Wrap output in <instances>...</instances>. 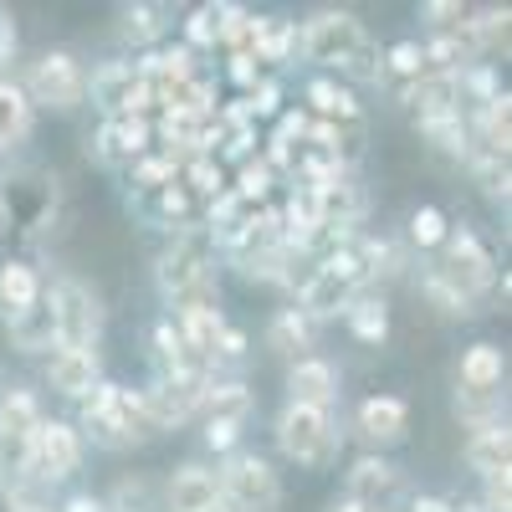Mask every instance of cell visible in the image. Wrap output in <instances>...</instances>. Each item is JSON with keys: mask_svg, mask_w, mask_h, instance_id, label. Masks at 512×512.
<instances>
[{"mask_svg": "<svg viewBox=\"0 0 512 512\" xmlns=\"http://www.w3.org/2000/svg\"><path fill=\"white\" fill-rule=\"evenodd\" d=\"M82 431L108 451H123V446H139V441L159 436L149 410H144V395L123 390V384H108V379H98L93 390L82 395Z\"/></svg>", "mask_w": 512, "mask_h": 512, "instance_id": "1", "label": "cell"}, {"mask_svg": "<svg viewBox=\"0 0 512 512\" xmlns=\"http://www.w3.org/2000/svg\"><path fill=\"white\" fill-rule=\"evenodd\" d=\"M210 262H216V236H210L205 226H180L175 241L164 246L159 256V292L169 297V303H180V297L210 277Z\"/></svg>", "mask_w": 512, "mask_h": 512, "instance_id": "2", "label": "cell"}, {"mask_svg": "<svg viewBox=\"0 0 512 512\" xmlns=\"http://www.w3.org/2000/svg\"><path fill=\"white\" fill-rule=\"evenodd\" d=\"M277 446L282 456H292L297 466H328L338 451V425L333 410H313V405H287L277 420Z\"/></svg>", "mask_w": 512, "mask_h": 512, "instance_id": "3", "label": "cell"}, {"mask_svg": "<svg viewBox=\"0 0 512 512\" xmlns=\"http://www.w3.org/2000/svg\"><path fill=\"white\" fill-rule=\"evenodd\" d=\"M221 502L231 512H272L282 502V482L277 472L262 461V456H251V451H236L226 466H221Z\"/></svg>", "mask_w": 512, "mask_h": 512, "instance_id": "4", "label": "cell"}, {"mask_svg": "<svg viewBox=\"0 0 512 512\" xmlns=\"http://www.w3.org/2000/svg\"><path fill=\"white\" fill-rule=\"evenodd\" d=\"M52 308H57V349H93L98 344V328H103V303L88 282L62 277L52 292Z\"/></svg>", "mask_w": 512, "mask_h": 512, "instance_id": "5", "label": "cell"}, {"mask_svg": "<svg viewBox=\"0 0 512 512\" xmlns=\"http://www.w3.org/2000/svg\"><path fill=\"white\" fill-rule=\"evenodd\" d=\"M431 272H441L461 297H472V303H477V292H487V287L497 282L492 251H487L472 231H466V226H451V236L441 241V262H436Z\"/></svg>", "mask_w": 512, "mask_h": 512, "instance_id": "6", "label": "cell"}, {"mask_svg": "<svg viewBox=\"0 0 512 512\" xmlns=\"http://www.w3.org/2000/svg\"><path fill=\"white\" fill-rule=\"evenodd\" d=\"M36 425H41L36 395L31 390H6V400H0V487H11L26 472Z\"/></svg>", "mask_w": 512, "mask_h": 512, "instance_id": "7", "label": "cell"}, {"mask_svg": "<svg viewBox=\"0 0 512 512\" xmlns=\"http://www.w3.org/2000/svg\"><path fill=\"white\" fill-rule=\"evenodd\" d=\"M88 98L108 113V118H149V82L139 72V62H103L88 77Z\"/></svg>", "mask_w": 512, "mask_h": 512, "instance_id": "8", "label": "cell"}, {"mask_svg": "<svg viewBox=\"0 0 512 512\" xmlns=\"http://www.w3.org/2000/svg\"><path fill=\"white\" fill-rule=\"evenodd\" d=\"M26 103L36 108H77L82 98H88V72H82V62L72 57V52H47L36 67H31V77H26Z\"/></svg>", "mask_w": 512, "mask_h": 512, "instance_id": "9", "label": "cell"}, {"mask_svg": "<svg viewBox=\"0 0 512 512\" xmlns=\"http://www.w3.org/2000/svg\"><path fill=\"white\" fill-rule=\"evenodd\" d=\"M359 41H364V26L349 11H318L303 31H297V52L318 67H344Z\"/></svg>", "mask_w": 512, "mask_h": 512, "instance_id": "10", "label": "cell"}, {"mask_svg": "<svg viewBox=\"0 0 512 512\" xmlns=\"http://www.w3.org/2000/svg\"><path fill=\"white\" fill-rule=\"evenodd\" d=\"M82 466V436L77 425L67 420H41L36 436H31V456H26V472L41 482H62Z\"/></svg>", "mask_w": 512, "mask_h": 512, "instance_id": "11", "label": "cell"}, {"mask_svg": "<svg viewBox=\"0 0 512 512\" xmlns=\"http://www.w3.org/2000/svg\"><path fill=\"white\" fill-rule=\"evenodd\" d=\"M210 390V374H159L154 390H144V410L154 420V431H169V425H180L200 410Z\"/></svg>", "mask_w": 512, "mask_h": 512, "instance_id": "12", "label": "cell"}, {"mask_svg": "<svg viewBox=\"0 0 512 512\" xmlns=\"http://www.w3.org/2000/svg\"><path fill=\"white\" fill-rule=\"evenodd\" d=\"M149 139H154V123L149 118H108L98 134H93V159L108 164V169H128L149 154Z\"/></svg>", "mask_w": 512, "mask_h": 512, "instance_id": "13", "label": "cell"}, {"mask_svg": "<svg viewBox=\"0 0 512 512\" xmlns=\"http://www.w3.org/2000/svg\"><path fill=\"white\" fill-rule=\"evenodd\" d=\"M354 297H359L354 282L333 277L328 267H313V272L303 277V287H297V313H303L308 323H323V318H338V313H344Z\"/></svg>", "mask_w": 512, "mask_h": 512, "instance_id": "14", "label": "cell"}, {"mask_svg": "<svg viewBox=\"0 0 512 512\" xmlns=\"http://www.w3.org/2000/svg\"><path fill=\"white\" fill-rule=\"evenodd\" d=\"M287 405H313V410H333V400H338V369L328 364V359H297L292 369H287Z\"/></svg>", "mask_w": 512, "mask_h": 512, "instance_id": "15", "label": "cell"}, {"mask_svg": "<svg viewBox=\"0 0 512 512\" xmlns=\"http://www.w3.org/2000/svg\"><path fill=\"white\" fill-rule=\"evenodd\" d=\"M395 492H400V466H390L384 456H364V461H354V472H349V502H359V507H374V512H384L395 502Z\"/></svg>", "mask_w": 512, "mask_h": 512, "instance_id": "16", "label": "cell"}, {"mask_svg": "<svg viewBox=\"0 0 512 512\" xmlns=\"http://www.w3.org/2000/svg\"><path fill=\"white\" fill-rule=\"evenodd\" d=\"M134 210L149 221V226H169V231H180V226H190V216H195V195L185 190V180L175 175L169 185H159V190H134Z\"/></svg>", "mask_w": 512, "mask_h": 512, "instance_id": "17", "label": "cell"}, {"mask_svg": "<svg viewBox=\"0 0 512 512\" xmlns=\"http://www.w3.org/2000/svg\"><path fill=\"white\" fill-rule=\"evenodd\" d=\"M6 333H11V344L21 354H47L57 349V308H52V297L41 292L31 308H21L16 318H6Z\"/></svg>", "mask_w": 512, "mask_h": 512, "instance_id": "18", "label": "cell"}, {"mask_svg": "<svg viewBox=\"0 0 512 512\" xmlns=\"http://www.w3.org/2000/svg\"><path fill=\"white\" fill-rule=\"evenodd\" d=\"M405 103L415 108L420 123H425V118H451V113H461V77H451V72H425V77H415L410 88H405Z\"/></svg>", "mask_w": 512, "mask_h": 512, "instance_id": "19", "label": "cell"}, {"mask_svg": "<svg viewBox=\"0 0 512 512\" xmlns=\"http://www.w3.org/2000/svg\"><path fill=\"white\" fill-rule=\"evenodd\" d=\"M98 349H57L52 364H47V384L67 400H82L98 384Z\"/></svg>", "mask_w": 512, "mask_h": 512, "instance_id": "20", "label": "cell"}, {"mask_svg": "<svg viewBox=\"0 0 512 512\" xmlns=\"http://www.w3.org/2000/svg\"><path fill=\"white\" fill-rule=\"evenodd\" d=\"M164 502H169V512H210L221 502V482H216V472H205V466H180V472L169 477Z\"/></svg>", "mask_w": 512, "mask_h": 512, "instance_id": "21", "label": "cell"}, {"mask_svg": "<svg viewBox=\"0 0 512 512\" xmlns=\"http://www.w3.org/2000/svg\"><path fill=\"white\" fill-rule=\"evenodd\" d=\"M318 195V221L328 226V231H354L359 226V216H364V190L354 185V175H338L333 185H323V190H313Z\"/></svg>", "mask_w": 512, "mask_h": 512, "instance_id": "22", "label": "cell"}, {"mask_svg": "<svg viewBox=\"0 0 512 512\" xmlns=\"http://www.w3.org/2000/svg\"><path fill=\"white\" fill-rule=\"evenodd\" d=\"M405 425H410V410H405V400H395V395H374V400L359 405V431H364L374 446L405 441Z\"/></svg>", "mask_w": 512, "mask_h": 512, "instance_id": "23", "label": "cell"}, {"mask_svg": "<svg viewBox=\"0 0 512 512\" xmlns=\"http://www.w3.org/2000/svg\"><path fill=\"white\" fill-rule=\"evenodd\" d=\"M200 410H205V425H246L251 410H256V395L246 390L241 379H231V384H216V379H210V390H205Z\"/></svg>", "mask_w": 512, "mask_h": 512, "instance_id": "24", "label": "cell"}, {"mask_svg": "<svg viewBox=\"0 0 512 512\" xmlns=\"http://www.w3.org/2000/svg\"><path fill=\"white\" fill-rule=\"evenodd\" d=\"M466 466L487 482L497 472H512V436L507 425H487V431H477L472 441H466Z\"/></svg>", "mask_w": 512, "mask_h": 512, "instance_id": "25", "label": "cell"}, {"mask_svg": "<svg viewBox=\"0 0 512 512\" xmlns=\"http://www.w3.org/2000/svg\"><path fill=\"white\" fill-rule=\"evenodd\" d=\"M241 16V6H231V0H210V6H195L190 21H185V47H221L231 21Z\"/></svg>", "mask_w": 512, "mask_h": 512, "instance_id": "26", "label": "cell"}, {"mask_svg": "<svg viewBox=\"0 0 512 512\" xmlns=\"http://www.w3.org/2000/svg\"><path fill=\"white\" fill-rule=\"evenodd\" d=\"M175 328H180V338L190 344V354L210 364V359H216V344H221L226 318H221V308H185V313L175 318Z\"/></svg>", "mask_w": 512, "mask_h": 512, "instance_id": "27", "label": "cell"}, {"mask_svg": "<svg viewBox=\"0 0 512 512\" xmlns=\"http://www.w3.org/2000/svg\"><path fill=\"white\" fill-rule=\"evenodd\" d=\"M477 154H487V159H507V149H512V98L502 93V98H492V103H482V113H477Z\"/></svg>", "mask_w": 512, "mask_h": 512, "instance_id": "28", "label": "cell"}, {"mask_svg": "<svg viewBox=\"0 0 512 512\" xmlns=\"http://www.w3.org/2000/svg\"><path fill=\"white\" fill-rule=\"evenodd\" d=\"M507 359L497 344H472L461 354V390H502Z\"/></svg>", "mask_w": 512, "mask_h": 512, "instance_id": "29", "label": "cell"}, {"mask_svg": "<svg viewBox=\"0 0 512 512\" xmlns=\"http://www.w3.org/2000/svg\"><path fill=\"white\" fill-rule=\"evenodd\" d=\"M308 103H313V113H318L323 123H364L354 93L338 88L333 77H313V82H308Z\"/></svg>", "mask_w": 512, "mask_h": 512, "instance_id": "30", "label": "cell"}, {"mask_svg": "<svg viewBox=\"0 0 512 512\" xmlns=\"http://www.w3.org/2000/svg\"><path fill=\"white\" fill-rule=\"evenodd\" d=\"M41 292H47V287H41L36 267H26V262H6V267H0V313H6V318L31 308Z\"/></svg>", "mask_w": 512, "mask_h": 512, "instance_id": "31", "label": "cell"}, {"mask_svg": "<svg viewBox=\"0 0 512 512\" xmlns=\"http://www.w3.org/2000/svg\"><path fill=\"white\" fill-rule=\"evenodd\" d=\"M267 344H272L277 354H287L292 364L308 359V349H313V323L297 313V308H282V313L272 318V328H267Z\"/></svg>", "mask_w": 512, "mask_h": 512, "instance_id": "32", "label": "cell"}, {"mask_svg": "<svg viewBox=\"0 0 512 512\" xmlns=\"http://www.w3.org/2000/svg\"><path fill=\"white\" fill-rule=\"evenodd\" d=\"M344 318H349V328H354L359 344H384V338H390V308H384V297L359 292L354 303L344 308Z\"/></svg>", "mask_w": 512, "mask_h": 512, "instance_id": "33", "label": "cell"}, {"mask_svg": "<svg viewBox=\"0 0 512 512\" xmlns=\"http://www.w3.org/2000/svg\"><path fill=\"white\" fill-rule=\"evenodd\" d=\"M31 134V103L21 82H0V149H11Z\"/></svg>", "mask_w": 512, "mask_h": 512, "instance_id": "34", "label": "cell"}, {"mask_svg": "<svg viewBox=\"0 0 512 512\" xmlns=\"http://www.w3.org/2000/svg\"><path fill=\"white\" fill-rule=\"evenodd\" d=\"M456 415L472 425V431L507 425V420H502V390H456Z\"/></svg>", "mask_w": 512, "mask_h": 512, "instance_id": "35", "label": "cell"}, {"mask_svg": "<svg viewBox=\"0 0 512 512\" xmlns=\"http://www.w3.org/2000/svg\"><path fill=\"white\" fill-rule=\"evenodd\" d=\"M123 16V36L128 41H134V47H154V41L164 36V16H169V6H144V0H139V6H123L118 11Z\"/></svg>", "mask_w": 512, "mask_h": 512, "instance_id": "36", "label": "cell"}, {"mask_svg": "<svg viewBox=\"0 0 512 512\" xmlns=\"http://www.w3.org/2000/svg\"><path fill=\"white\" fill-rule=\"evenodd\" d=\"M420 134L431 139V149L446 154V159H472V144H466V123H461V113H451V118H425V123H420Z\"/></svg>", "mask_w": 512, "mask_h": 512, "instance_id": "37", "label": "cell"}, {"mask_svg": "<svg viewBox=\"0 0 512 512\" xmlns=\"http://www.w3.org/2000/svg\"><path fill=\"white\" fill-rule=\"evenodd\" d=\"M420 292H425V303H431V308H441L446 318H472L477 313V303H472V297H461L441 272H425L420 277Z\"/></svg>", "mask_w": 512, "mask_h": 512, "instance_id": "38", "label": "cell"}, {"mask_svg": "<svg viewBox=\"0 0 512 512\" xmlns=\"http://www.w3.org/2000/svg\"><path fill=\"white\" fill-rule=\"evenodd\" d=\"M292 52H297V21L267 16V36H262V47H256V67H262V62L282 67V62H292Z\"/></svg>", "mask_w": 512, "mask_h": 512, "instance_id": "39", "label": "cell"}, {"mask_svg": "<svg viewBox=\"0 0 512 512\" xmlns=\"http://www.w3.org/2000/svg\"><path fill=\"white\" fill-rule=\"evenodd\" d=\"M262 36H267V16L241 11V16L231 21V31H226L221 47H226L231 57H251V62H256V47H262Z\"/></svg>", "mask_w": 512, "mask_h": 512, "instance_id": "40", "label": "cell"}, {"mask_svg": "<svg viewBox=\"0 0 512 512\" xmlns=\"http://www.w3.org/2000/svg\"><path fill=\"white\" fill-rule=\"evenodd\" d=\"M185 190L190 195H210V200H216L221 190H226V169H221V159H210V154H195L190 164H185Z\"/></svg>", "mask_w": 512, "mask_h": 512, "instance_id": "41", "label": "cell"}, {"mask_svg": "<svg viewBox=\"0 0 512 512\" xmlns=\"http://www.w3.org/2000/svg\"><path fill=\"white\" fill-rule=\"evenodd\" d=\"M446 236H451V221L441 216L436 205H420L415 216H410V241H415L420 251H441Z\"/></svg>", "mask_w": 512, "mask_h": 512, "instance_id": "42", "label": "cell"}, {"mask_svg": "<svg viewBox=\"0 0 512 512\" xmlns=\"http://www.w3.org/2000/svg\"><path fill=\"white\" fill-rule=\"evenodd\" d=\"M384 77H400L405 88L415 77H425V47H420V41H400V47L384 52Z\"/></svg>", "mask_w": 512, "mask_h": 512, "instance_id": "43", "label": "cell"}, {"mask_svg": "<svg viewBox=\"0 0 512 512\" xmlns=\"http://www.w3.org/2000/svg\"><path fill=\"white\" fill-rule=\"evenodd\" d=\"M246 205H262L267 200V190H272V169L262 164V154H251V159H241V175H236V185H231Z\"/></svg>", "mask_w": 512, "mask_h": 512, "instance_id": "44", "label": "cell"}, {"mask_svg": "<svg viewBox=\"0 0 512 512\" xmlns=\"http://www.w3.org/2000/svg\"><path fill=\"white\" fill-rule=\"evenodd\" d=\"M507 21H512V16H507V6H502V11L492 6V11H482V16L472 21V41H477V52H502V57H507Z\"/></svg>", "mask_w": 512, "mask_h": 512, "instance_id": "45", "label": "cell"}, {"mask_svg": "<svg viewBox=\"0 0 512 512\" xmlns=\"http://www.w3.org/2000/svg\"><path fill=\"white\" fill-rule=\"evenodd\" d=\"M128 175H134V190H159L180 175V164L164 159V154H144L139 164H128Z\"/></svg>", "mask_w": 512, "mask_h": 512, "instance_id": "46", "label": "cell"}, {"mask_svg": "<svg viewBox=\"0 0 512 512\" xmlns=\"http://www.w3.org/2000/svg\"><path fill=\"white\" fill-rule=\"evenodd\" d=\"M466 93H472L477 103H492V98H502V82H497V67L492 62H472L461 72V103H466Z\"/></svg>", "mask_w": 512, "mask_h": 512, "instance_id": "47", "label": "cell"}, {"mask_svg": "<svg viewBox=\"0 0 512 512\" xmlns=\"http://www.w3.org/2000/svg\"><path fill=\"white\" fill-rule=\"evenodd\" d=\"M466 164H472L477 185H482V190H487L492 200H507V185H512V175H507V159H487V154H472Z\"/></svg>", "mask_w": 512, "mask_h": 512, "instance_id": "48", "label": "cell"}, {"mask_svg": "<svg viewBox=\"0 0 512 512\" xmlns=\"http://www.w3.org/2000/svg\"><path fill=\"white\" fill-rule=\"evenodd\" d=\"M344 72L354 77V82H384V52L374 47V41L364 36L359 47L349 52V62H344Z\"/></svg>", "mask_w": 512, "mask_h": 512, "instance_id": "49", "label": "cell"}, {"mask_svg": "<svg viewBox=\"0 0 512 512\" xmlns=\"http://www.w3.org/2000/svg\"><path fill=\"white\" fill-rule=\"evenodd\" d=\"M277 103H282V88H277L272 77H262V82H256V88L241 98V113L256 123V118H272V113H277Z\"/></svg>", "mask_w": 512, "mask_h": 512, "instance_id": "50", "label": "cell"}, {"mask_svg": "<svg viewBox=\"0 0 512 512\" xmlns=\"http://www.w3.org/2000/svg\"><path fill=\"white\" fill-rule=\"evenodd\" d=\"M425 21H436L441 31H461L472 21V11H466L461 0H425Z\"/></svg>", "mask_w": 512, "mask_h": 512, "instance_id": "51", "label": "cell"}, {"mask_svg": "<svg viewBox=\"0 0 512 512\" xmlns=\"http://www.w3.org/2000/svg\"><path fill=\"white\" fill-rule=\"evenodd\" d=\"M477 507H482V512H512V472L487 477V497H482Z\"/></svg>", "mask_w": 512, "mask_h": 512, "instance_id": "52", "label": "cell"}, {"mask_svg": "<svg viewBox=\"0 0 512 512\" xmlns=\"http://www.w3.org/2000/svg\"><path fill=\"white\" fill-rule=\"evenodd\" d=\"M241 441V425H205V446L210 451H231Z\"/></svg>", "mask_w": 512, "mask_h": 512, "instance_id": "53", "label": "cell"}, {"mask_svg": "<svg viewBox=\"0 0 512 512\" xmlns=\"http://www.w3.org/2000/svg\"><path fill=\"white\" fill-rule=\"evenodd\" d=\"M226 72H231L236 88H246V93L256 88V82H262V72H256V62H251V57H231V67H226Z\"/></svg>", "mask_w": 512, "mask_h": 512, "instance_id": "54", "label": "cell"}, {"mask_svg": "<svg viewBox=\"0 0 512 512\" xmlns=\"http://www.w3.org/2000/svg\"><path fill=\"white\" fill-rule=\"evenodd\" d=\"M216 359H246V333H241V328H221Z\"/></svg>", "mask_w": 512, "mask_h": 512, "instance_id": "55", "label": "cell"}, {"mask_svg": "<svg viewBox=\"0 0 512 512\" xmlns=\"http://www.w3.org/2000/svg\"><path fill=\"white\" fill-rule=\"evenodd\" d=\"M11 52H16V16H11V6H0V62Z\"/></svg>", "mask_w": 512, "mask_h": 512, "instance_id": "56", "label": "cell"}, {"mask_svg": "<svg viewBox=\"0 0 512 512\" xmlns=\"http://www.w3.org/2000/svg\"><path fill=\"white\" fill-rule=\"evenodd\" d=\"M410 512H456V507H451V497H415Z\"/></svg>", "mask_w": 512, "mask_h": 512, "instance_id": "57", "label": "cell"}, {"mask_svg": "<svg viewBox=\"0 0 512 512\" xmlns=\"http://www.w3.org/2000/svg\"><path fill=\"white\" fill-rule=\"evenodd\" d=\"M328 512H374V507H359V502H349V497H338V502H328Z\"/></svg>", "mask_w": 512, "mask_h": 512, "instance_id": "58", "label": "cell"}, {"mask_svg": "<svg viewBox=\"0 0 512 512\" xmlns=\"http://www.w3.org/2000/svg\"><path fill=\"white\" fill-rule=\"evenodd\" d=\"M210 512H231V507H226V502H216V507H210Z\"/></svg>", "mask_w": 512, "mask_h": 512, "instance_id": "59", "label": "cell"}]
</instances>
